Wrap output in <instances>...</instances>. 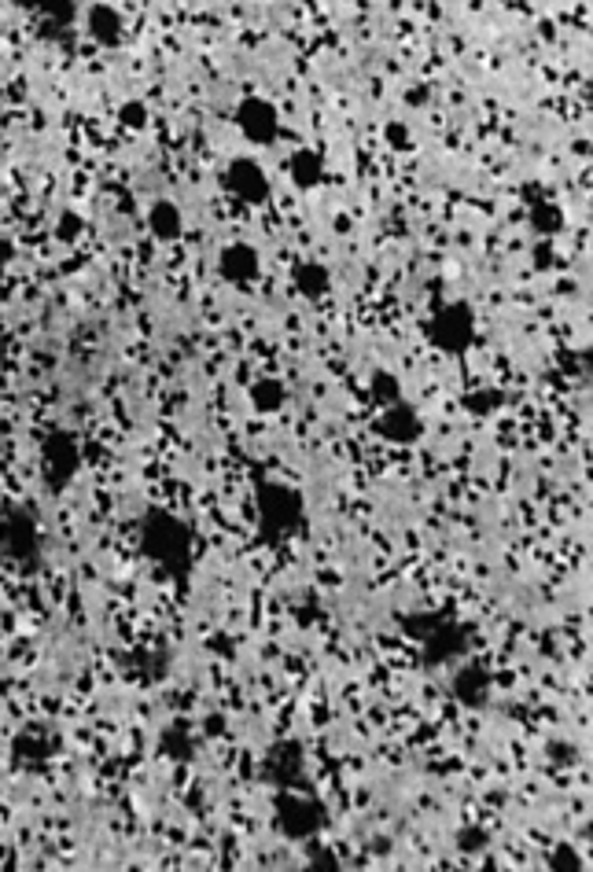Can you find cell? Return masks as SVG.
I'll list each match as a JSON object with an SVG mask.
<instances>
[{"instance_id": "5", "label": "cell", "mask_w": 593, "mask_h": 872, "mask_svg": "<svg viewBox=\"0 0 593 872\" xmlns=\"http://www.w3.org/2000/svg\"><path fill=\"white\" fill-rule=\"evenodd\" d=\"M225 184L233 188V192L244 199V203H262V199H266V192H269L266 177H262V170H258L255 162H233V166H229Z\"/></svg>"}, {"instance_id": "3", "label": "cell", "mask_w": 593, "mask_h": 872, "mask_svg": "<svg viewBox=\"0 0 593 872\" xmlns=\"http://www.w3.org/2000/svg\"><path fill=\"white\" fill-rule=\"evenodd\" d=\"M432 336L443 342L446 350H460L472 336V320L460 306H446V309H438L432 320Z\"/></svg>"}, {"instance_id": "7", "label": "cell", "mask_w": 593, "mask_h": 872, "mask_svg": "<svg viewBox=\"0 0 593 872\" xmlns=\"http://www.w3.org/2000/svg\"><path fill=\"white\" fill-rule=\"evenodd\" d=\"M148 221H151V228H156L159 240H173L181 232V214L170 203H156V206H151Z\"/></svg>"}, {"instance_id": "8", "label": "cell", "mask_w": 593, "mask_h": 872, "mask_svg": "<svg viewBox=\"0 0 593 872\" xmlns=\"http://www.w3.org/2000/svg\"><path fill=\"white\" fill-rule=\"evenodd\" d=\"M317 170H321V166H317V159L314 155H299V159H295V181H303V184H314L317 181Z\"/></svg>"}, {"instance_id": "6", "label": "cell", "mask_w": 593, "mask_h": 872, "mask_svg": "<svg viewBox=\"0 0 593 872\" xmlns=\"http://www.w3.org/2000/svg\"><path fill=\"white\" fill-rule=\"evenodd\" d=\"M258 273V254L247 247V243H233L225 254H222V276L233 284H247L251 276Z\"/></svg>"}, {"instance_id": "1", "label": "cell", "mask_w": 593, "mask_h": 872, "mask_svg": "<svg viewBox=\"0 0 593 872\" xmlns=\"http://www.w3.org/2000/svg\"><path fill=\"white\" fill-rule=\"evenodd\" d=\"M85 33L96 41V44H118L123 41V33H126V19H123V11H118L115 4H107V0H96V4L85 8Z\"/></svg>"}, {"instance_id": "2", "label": "cell", "mask_w": 593, "mask_h": 872, "mask_svg": "<svg viewBox=\"0 0 593 872\" xmlns=\"http://www.w3.org/2000/svg\"><path fill=\"white\" fill-rule=\"evenodd\" d=\"M236 126L244 129L247 140L266 143L277 137V110H273V104H266V99H247V104L236 110Z\"/></svg>"}, {"instance_id": "9", "label": "cell", "mask_w": 593, "mask_h": 872, "mask_svg": "<svg viewBox=\"0 0 593 872\" xmlns=\"http://www.w3.org/2000/svg\"><path fill=\"white\" fill-rule=\"evenodd\" d=\"M509 4H523V0H509Z\"/></svg>"}, {"instance_id": "4", "label": "cell", "mask_w": 593, "mask_h": 872, "mask_svg": "<svg viewBox=\"0 0 593 872\" xmlns=\"http://www.w3.org/2000/svg\"><path fill=\"white\" fill-rule=\"evenodd\" d=\"M12 4L30 11V15L41 19L52 30H67L78 19V0H12Z\"/></svg>"}]
</instances>
